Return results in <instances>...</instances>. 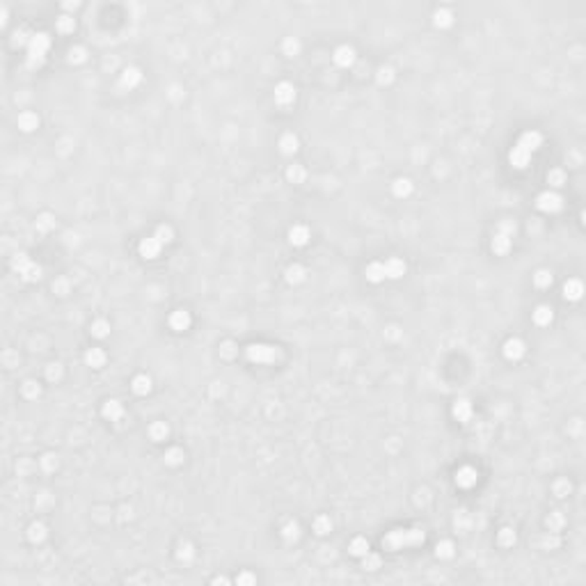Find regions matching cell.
Masks as SVG:
<instances>
[{"label": "cell", "mask_w": 586, "mask_h": 586, "mask_svg": "<svg viewBox=\"0 0 586 586\" xmlns=\"http://www.w3.org/2000/svg\"><path fill=\"white\" fill-rule=\"evenodd\" d=\"M426 540V534L422 529H394L382 538V550L387 552H398L403 548H414Z\"/></svg>", "instance_id": "obj_1"}, {"label": "cell", "mask_w": 586, "mask_h": 586, "mask_svg": "<svg viewBox=\"0 0 586 586\" xmlns=\"http://www.w3.org/2000/svg\"><path fill=\"white\" fill-rule=\"evenodd\" d=\"M48 48H50L48 32H34L32 42L28 44V55H26L28 69H39V66L46 62V53H48Z\"/></svg>", "instance_id": "obj_2"}, {"label": "cell", "mask_w": 586, "mask_h": 586, "mask_svg": "<svg viewBox=\"0 0 586 586\" xmlns=\"http://www.w3.org/2000/svg\"><path fill=\"white\" fill-rule=\"evenodd\" d=\"M245 355H248V360H250V362L270 364V362H275V360L280 358V348L270 346V344H252V346H248Z\"/></svg>", "instance_id": "obj_3"}, {"label": "cell", "mask_w": 586, "mask_h": 586, "mask_svg": "<svg viewBox=\"0 0 586 586\" xmlns=\"http://www.w3.org/2000/svg\"><path fill=\"white\" fill-rule=\"evenodd\" d=\"M12 268H14V272L21 275L26 282H37L39 277H42V268L28 259V254H16L14 256V259H12Z\"/></svg>", "instance_id": "obj_4"}, {"label": "cell", "mask_w": 586, "mask_h": 586, "mask_svg": "<svg viewBox=\"0 0 586 586\" xmlns=\"http://www.w3.org/2000/svg\"><path fill=\"white\" fill-rule=\"evenodd\" d=\"M536 206H538V211H543V213H559L561 208H564V200H561V195H556V192H540L536 200Z\"/></svg>", "instance_id": "obj_5"}, {"label": "cell", "mask_w": 586, "mask_h": 586, "mask_svg": "<svg viewBox=\"0 0 586 586\" xmlns=\"http://www.w3.org/2000/svg\"><path fill=\"white\" fill-rule=\"evenodd\" d=\"M540 142H543V136H540L538 130H526V133H522V136L518 138L516 146H520V149H524L526 154L534 156V152L540 146Z\"/></svg>", "instance_id": "obj_6"}, {"label": "cell", "mask_w": 586, "mask_h": 586, "mask_svg": "<svg viewBox=\"0 0 586 586\" xmlns=\"http://www.w3.org/2000/svg\"><path fill=\"white\" fill-rule=\"evenodd\" d=\"M140 80H142L140 69H136V66H128V69L122 71V76H120V82H117V87H120V90H133V87L140 85Z\"/></svg>", "instance_id": "obj_7"}, {"label": "cell", "mask_w": 586, "mask_h": 586, "mask_svg": "<svg viewBox=\"0 0 586 586\" xmlns=\"http://www.w3.org/2000/svg\"><path fill=\"white\" fill-rule=\"evenodd\" d=\"M275 101L280 106H291L296 101V87L291 82H280L275 87Z\"/></svg>", "instance_id": "obj_8"}, {"label": "cell", "mask_w": 586, "mask_h": 586, "mask_svg": "<svg viewBox=\"0 0 586 586\" xmlns=\"http://www.w3.org/2000/svg\"><path fill=\"white\" fill-rule=\"evenodd\" d=\"M160 248H163V243H160L156 236H149V238H142L140 254L144 256V259H156V256L160 254Z\"/></svg>", "instance_id": "obj_9"}, {"label": "cell", "mask_w": 586, "mask_h": 586, "mask_svg": "<svg viewBox=\"0 0 586 586\" xmlns=\"http://www.w3.org/2000/svg\"><path fill=\"white\" fill-rule=\"evenodd\" d=\"M524 342L522 339H508V342L504 344V358L510 360V362H518V360L524 355Z\"/></svg>", "instance_id": "obj_10"}, {"label": "cell", "mask_w": 586, "mask_h": 586, "mask_svg": "<svg viewBox=\"0 0 586 586\" xmlns=\"http://www.w3.org/2000/svg\"><path fill=\"white\" fill-rule=\"evenodd\" d=\"M476 470L474 467H470V465H465V467H460L456 472V486L458 488H472L474 483H476Z\"/></svg>", "instance_id": "obj_11"}, {"label": "cell", "mask_w": 586, "mask_h": 586, "mask_svg": "<svg viewBox=\"0 0 586 586\" xmlns=\"http://www.w3.org/2000/svg\"><path fill=\"white\" fill-rule=\"evenodd\" d=\"M382 266H385V277H390V280H398V277L406 275V261L403 259L392 256V259H387Z\"/></svg>", "instance_id": "obj_12"}, {"label": "cell", "mask_w": 586, "mask_h": 586, "mask_svg": "<svg viewBox=\"0 0 586 586\" xmlns=\"http://www.w3.org/2000/svg\"><path fill=\"white\" fill-rule=\"evenodd\" d=\"M170 328L176 332H184L190 328V314L186 310H174L170 314Z\"/></svg>", "instance_id": "obj_13"}, {"label": "cell", "mask_w": 586, "mask_h": 586, "mask_svg": "<svg viewBox=\"0 0 586 586\" xmlns=\"http://www.w3.org/2000/svg\"><path fill=\"white\" fill-rule=\"evenodd\" d=\"M355 62V50L350 48V46H339V48L334 50V64L342 66V69H348V66H353Z\"/></svg>", "instance_id": "obj_14"}, {"label": "cell", "mask_w": 586, "mask_h": 586, "mask_svg": "<svg viewBox=\"0 0 586 586\" xmlns=\"http://www.w3.org/2000/svg\"><path fill=\"white\" fill-rule=\"evenodd\" d=\"M472 414H474V408H472V403L467 401V398H458V401L454 403V417H456L458 422L467 424L470 419H472Z\"/></svg>", "instance_id": "obj_15"}, {"label": "cell", "mask_w": 586, "mask_h": 586, "mask_svg": "<svg viewBox=\"0 0 586 586\" xmlns=\"http://www.w3.org/2000/svg\"><path fill=\"white\" fill-rule=\"evenodd\" d=\"M508 160H510V165L516 170H524L526 165L532 163V154H526L524 149H520V146H513L510 149V154H508Z\"/></svg>", "instance_id": "obj_16"}, {"label": "cell", "mask_w": 586, "mask_h": 586, "mask_svg": "<svg viewBox=\"0 0 586 586\" xmlns=\"http://www.w3.org/2000/svg\"><path fill=\"white\" fill-rule=\"evenodd\" d=\"M104 417L110 419V422H120V419L124 417V406H122V401H117V398L106 401L104 403Z\"/></svg>", "instance_id": "obj_17"}, {"label": "cell", "mask_w": 586, "mask_h": 586, "mask_svg": "<svg viewBox=\"0 0 586 586\" xmlns=\"http://www.w3.org/2000/svg\"><path fill=\"white\" fill-rule=\"evenodd\" d=\"M288 240H291V245H296V248H302V245L310 243V229L304 227V224H296V227H291V232H288Z\"/></svg>", "instance_id": "obj_18"}, {"label": "cell", "mask_w": 586, "mask_h": 586, "mask_svg": "<svg viewBox=\"0 0 586 586\" xmlns=\"http://www.w3.org/2000/svg\"><path fill=\"white\" fill-rule=\"evenodd\" d=\"M510 243H513V236H508V234H502V232H494V236H492V250L497 252V254H506V252L510 250Z\"/></svg>", "instance_id": "obj_19"}, {"label": "cell", "mask_w": 586, "mask_h": 586, "mask_svg": "<svg viewBox=\"0 0 586 586\" xmlns=\"http://www.w3.org/2000/svg\"><path fill=\"white\" fill-rule=\"evenodd\" d=\"M85 364L87 366H92V369H101L106 364V353L101 350V348H90L85 353Z\"/></svg>", "instance_id": "obj_20"}, {"label": "cell", "mask_w": 586, "mask_h": 586, "mask_svg": "<svg viewBox=\"0 0 586 586\" xmlns=\"http://www.w3.org/2000/svg\"><path fill=\"white\" fill-rule=\"evenodd\" d=\"M18 128L26 130V133H30V130H34L39 126V117L34 112H30V110H26V112L18 114Z\"/></svg>", "instance_id": "obj_21"}, {"label": "cell", "mask_w": 586, "mask_h": 586, "mask_svg": "<svg viewBox=\"0 0 586 586\" xmlns=\"http://www.w3.org/2000/svg\"><path fill=\"white\" fill-rule=\"evenodd\" d=\"M552 318H554L552 307H548V304H540V307H536V312H534V323H536V326H540V328L550 326V323H552Z\"/></svg>", "instance_id": "obj_22"}, {"label": "cell", "mask_w": 586, "mask_h": 586, "mask_svg": "<svg viewBox=\"0 0 586 586\" xmlns=\"http://www.w3.org/2000/svg\"><path fill=\"white\" fill-rule=\"evenodd\" d=\"M364 275H366V280H369V282L378 284V282H382V280H385V266H382L380 261H374V264H369V266H366Z\"/></svg>", "instance_id": "obj_23"}, {"label": "cell", "mask_w": 586, "mask_h": 586, "mask_svg": "<svg viewBox=\"0 0 586 586\" xmlns=\"http://www.w3.org/2000/svg\"><path fill=\"white\" fill-rule=\"evenodd\" d=\"M133 392H136L138 396H144V394H149L152 392V378L149 376H144V374H140V376H136L133 378Z\"/></svg>", "instance_id": "obj_24"}, {"label": "cell", "mask_w": 586, "mask_h": 586, "mask_svg": "<svg viewBox=\"0 0 586 586\" xmlns=\"http://www.w3.org/2000/svg\"><path fill=\"white\" fill-rule=\"evenodd\" d=\"M582 293H584V286H582V282L580 280H568L566 282V286H564V296L568 300H580L582 298Z\"/></svg>", "instance_id": "obj_25"}, {"label": "cell", "mask_w": 586, "mask_h": 586, "mask_svg": "<svg viewBox=\"0 0 586 586\" xmlns=\"http://www.w3.org/2000/svg\"><path fill=\"white\" fill-rule=\"evenodd\" d=\"M168 435H170V428L165 422H154L152 426H149V438H152L154 442H163Z\"/></svg>", "instance_id": "obj_26"}, {"label": "cell", "mask_w": 586, "mask_h": 586, "mask_svg": "<svg viewBox=\"0 0 586 586\" xmlns=\"http://www.w3.org/2000/svg\"><path fill=\"white\" fill-rule=\"evenodd\" d=\"M392 192L396 197H408L410 192H412V181L410 179H396L394 181V186H392Z\"/></svg>", "instance_id": "obj_27"}, {"label": "cell", "mask_w": 586, "mask_h": 586, "mask_svg": "<svg viewBox=\"0 0 586 586\" xmlns=\"http://www.w3.org/2000/svg\"><path fill=\"white\" fill-rule=\"evenodd\" d=\"M280 149H282V154H296L298 152V138L293 136V133L282 136V140H280Z\"/></svg>", "instance_id": "obj_28"}, {"label": "cell", "mask_w": 586, "mask_h": 586, "mask_svg": "<svg viewBox=\"0 0 586 586\" xmlns=\"http://www.w3.org/2000/svg\"><path fill=\"white\" fill-rule=\"evenodd\" d=\"M90 332H92L96 339H104V336L110 334V323L106 318H96L92 323V328H90Z\"/></svg>", "instance_id": "obj_29"}, {"label": "cell", "mask_w": 586, "mask_h": 586, "mask_svg": "<svg viewBox=\"0 0 586 586\" xmlns=\"http://www.w3.org/2000/svg\"><path fill=\"white\" fill-rule=\"evenodd\" d=\"M350 554L353 556H366L369 554V540L366 538H353V543H350Z\"/></svg>", "instance_id": "obj_30"}, {"label": "cell", "mask_w": 586, "mask_h": 586, "mask_svg": "<svg viewBox=\"0 0 586 586\" xmlns=\"http://www.w3.org/2000/svg\"><path fill=\"white\" fill-rule=\"evenodd\" d=\"M433 23L438 28H449L451 23H454V14H451L449 10H438L433 14Z\"/></svg>", "instance_id": "obj_31"}, {"label": "cell", "mask_w": 586, "mask_h": 586, "mask_svg": "<svg viewBox=\"0 0 586 586\" xmlns=\"http://www.w3.org/2000/svg\"><path fill=\"white\" fill-rule=\"evenodd\" d=\"M28 538H30L32 543H42L44 538H46V526H44L42 522L30 524V529H28Z\"/></svg>", "instance_id": "obj_32"}, {"label": "cell", "mask_w": 586, "mask_h": 586, "mask_svg": "<svg viewBox=\"0 0 586 586\" xmlns=\"http://www.w3.org/2000/svg\"><path fill=\"white\" fill-rule=\"evenodd\" d=\"M302 280H304V268L302 266H298V264H296V266H288L286 268V282L288 284H300Z\"/></svg>", "instance_id": "obj_33"}, {"label": "cell", "mask_w": 586, "mask_h": 586, "mask_svg": "<svg viewBox=\"0 0 586 586\" xmlns=\"http://www.w3.org/2000/svg\"><path fill=\"white\" fill-rule=\"evenodd\" d=\"M163 458H165V462H168V465L176 467V465H181V462H184V451H181L179 446H172V449L165 451Z\"/></svg>", "instance_id": "obj_34"}, {"label": "cell", "mask_w": 586, "mask_h": 586, "mask_svg": "<svg viewBox=\"0 0 586 586\" xmlns=\"http://www.w3.org/2000/svg\"><path fill=\"white\" fill-rule=\"evenodd\" d=\"M314 532L318 534V536H326V534H330L332 532V522H330V518L328 516H318L314 520Z\"/></svg>", "instance_id": "obj_35"}, {"label": "cell", "mask_w": 586, "mask_h": 586, "mask_svg": "<svg viewBox=\"0 0 586 586\" xmlns=\"http://www.w3.org/2000/svg\"><path fill=\"white\" fill-rule=\"evenodd\" d=\"M286 176H288V181H293V184H302L304 176H307V172H304L302 165H291V168L286 170Z\"/></svg>", "instance_id": "obj_36"}, {"label": "cell", "mask_w": 586, "mask_h": 586, "mask_svg": "<svg viewBox=\"0 0 586 586\" xmlns=\"http://www.w3.org/2000/svg\"><path fill=\"white\" fill-rule=\"evenodd\" d=\"M154 236H156L160 243H172V240H174V232H172V227H170V224H158Z\"/></svg>", "instance_id": "obj_37"}, {"label": "cell", "mask_w": 586, "mask_h": 586, "mask_svg": "<svg viewBox=\"0 0 586 586\" xmlns=\"http://www.w3.org/2000/svg\"><path fill=\"white\" fill-rule=\"evenodd\" d=\"M32 34L34 32H28L26 28H18L16 32H14V39H12V44H14V46H28V44L32 42Z\"/></svg>", "instance_id": "obj_38"}, {"label": "cell", "mask_w": 586, "mask_h": 586, "mask_svg": "<svg viewBox=\"0 0 586 586\" xmlns=\"http://www.w3.org/2000/svg\"><path fill=\"white\" fill-rule=\"evenodd\" d=\"M435 554H438L440 559H451V556H454V543H451V540H442V543H438Z\"/></svg>", "instance_id": "obj_39"}, {"label": "cell", "mask_w": 586, "mask_h": 586, "mask_svg": "<svg viewBox=\"0 0 586 586\" xmlns=\"http://www.w3.org/2000/svg\"><path fill=\"white\" fill-rule=\"evenodd\" d=\"M282 536H284V540H296V538L300 536L298 522H286V524H284V529H282Z\"/></svg>", "instance_id": "obj_40"}, {"label": "cell", "mask_w": 586, "mask_h": 586, "mask_svg": "<svg viewBox=\"0 0 586 586\" xmlns=\"http://www.w3.org/2000/svg\"><path fill=\"white\" fill-rule=\"evenodd\" d=\"M534 282H536L538 288H548L550 284H552V272L550 270H538L536 275H534Z\"/></svg>", "instance_id": "obj_41"}, {"label": "cell", "mask_w": 586, "mask_h": 586, "mask_svg": "<svg viewBox=\"0 0 586 586\" xmlns=\"http://www.w3.org/2000/svg\"><path fill=\"white\" fill-rule=\"evenodd\" d=\"M564 522H566V520H564V516H561L559 510H554V513H550V518H548V526H550V532H554V534H556V532H559V529H561V526H564Z\"/></svg>", "instance_id": "obj_42"}, {"label": "cell", "mask_w": 586, "mask_h": 586, "mask_svg": "<svg viewBox=\"0 0 586 586\" xmlns=\"http://www.w3.org/2000/svg\"><path fill=\"white\" fill-rule=\"evenodd\" d=\"M548 184H552L554 188H561V186L566 184V172L564 170H552V172L548 174Z\"/></svg>", "instance_id": "obj_43"}, {"label": "cell", "mask_w": 586, "mask_h": 586, "mask_svg": "<svg viewBox=\"0 0 586 586\" xmlns=\"http://www.w3.org/2000/svg\"><path fill=\"white\" fill-rule=\"evenodd\" d=\"M497 540H500V545H504V548H510V545L516 543V532L506 526V529L500 532V538H497Z\"/></svg>", "instance_id": "obj_44"}, {"label": "cell", "mask_w": 586, "mask_h": 586, "mask_svg": "<svg viewBox=\"0 0 586 586\" xmlns=\"http://www.w3.org/2000/svg\"><path fill=\"white\" fill-rule=\"evenodd\" d=\"M284 55H288V58H293V55H298V50H300V42L298 39H293V37H288L286 42H284Z\"/></svg>", "instance_id": "obj_45"}, {"label": "cell", "mask_w": 586, "mask_h": 586, "mask_svg": "<svg viewBox=\"0 0 586 586\" xmlns=\"http://www.w3.org/2000/svg\"><path fill=\"white\" fill-rule=\"evenodd\" d=\"M74 28H76V21H74L71 16H60L58 18V30H60V32H64V34L74 32Z\"/></svg>", "instance_id": "obj_46"}, {"label": "cell", "mask_w": 586, "mask_h": 586, "mask_svg": "<svg viewBox=\"0 0 586 586\" xmlns=\"http://www.w3.org/2000/svg\"><path fill=\"white\" fill-rule=\"evenodd\" d=\"M53 227H55V220L48 216V213L39 216V220H37V229H39V232H50Z\"/></svg>", "instance_id": "obj_47"}, {"label": "cell", "mask_w": 586, "mask_h": 586, "mask_svg": "<svg viewBox=\"0 0 586 586\" xmlns=\"http://www.w3.org/2000/svg\"><path fill=\"white\" fill-rule=\"evenodd\" d=\"M39 385L34 382V380H28V382H23V394H26L28 398H37L39 396Z\"/></svg>", "instance_id": "obj_48"}, {"label": "cell", "mask_w": 586, "mask_h": 586, "mask_svg": "<svg viewBox=\"0 0 586 586\" xmlns=\"http://www.w3.org/2000/svg\"><path fill=\"white\" fill-rule=\"evenodd\" d=\"M176 556H179L181 561H190L192 556H195V550H192V545H190V543H181V545H179V552H176Z\"/></svg>", "instance_id": "obj_49"}, {"label": "cell", "mask_w": 586, "mask_h": 586, "mask_svg": "<svg viewBox=\"0 0 586 586\" xmlns=\"http://www.w3.org/2000/svg\"><path fill=\"white\" fill-rule=\"evenodd\" d=\"M394 80V71L390 69V66H380L378 69V82L380 85H387V82Z\"/></svg>", "instance_id": "obj_50"}, {"label": "cell", "mask_w": 586, "mask_h": 586, "mask_svg": "<svg viewBox=\"0 0 586 586\" xmlns=\"http://www.w3.org/2000/svg\"><path fill=\"white\" fill-rule=\"evenodd\" d=\"M87 60V53L85 48H71L69 50V62H74V64H80V62Z\"/></svg>", "instance_id": "obj_51"}, {"label": "cell", "mask_w": 586, "mask_h": 586, "mask_svg": "<svg viewBox=\"0 0 586 586\" xmlns=\"http://www.w3.org/2000/svg\"><path fill=\"white\" fill-rule=\"evenodd\" d=\"M364 559V568L366 570H378L380 568V556H376V554H366V556H362Z\"/></svg>", "instance_id": "obj_52"}, {"label": "cell", "mask_w": 586, "mask_h": 586, "mask_svg": "<svg viewBox=\"0 0 586 586\" xmlns=\"http://www.w3.org/2000/svg\"><path fill=\"white\" fill-rule=\"evenodd\" d=\"M568 492H570V483L566 481V478H561V481L554 483V494H556V497H566Z\"/></svg>", "instance_id": "obj_53"}, {"label": "cell", "mask_w": 586, "mask_h": 586, "mask_svg": "<svg viewBox=\"0 0 586 586\" xmlns=\"http://www.w3.org/2000/svg\"><path fill=\"white\" fill-rule=\"evenodd\" d=\"M516 222L513 220H502L500 224H497V232H502V234H508V236H513L516 234Z\"/></svg>", "instance_id": "obj_54"}, {"label": "cell", "mask_w": 586, "mask_h": 586, "mask_svg": "<svg viewBox=\"0 0 586 586\" xmlns=\"http://www.w3.org/2000/svg\"><path fill=\"white\" fill-rule=\"evenodd\" d=\"M540 543H543V548L545 550H550V548H559V536H554V532H552V536H545V538H540Z\"/></svg>", "instance_id": "obj_55"}, {"label": "cell", "mask_w": 586, "mask_h": 586, "mask_svg": "<svg viewBox=\"0 0 586 586\" xmlns=\"http://www.w3.org/2000/svg\"><path fill=\"white\" fill-rule=\"evenodd\" d=\"M42 465H44V470H55V465H58V460H55V456H50V454H46V456L42 458Z\"/></svg>", "instance_id": "obj_56"}, {"label": "cell", "mask_w": 586, "mask_h": 586, "mask_svg": "<svg viewBox=\"0 0 586 586\" xmlns=\"http://www.w3.org/2000/svg\"><path fill=\"white\" fill-rule=\"evenodd\" d=\"M48 378L53 380V378H60V374H62V369H60V364H48Z\"/></svg>", "instance_id": "obj_57"}, {"label": "cell", "mask_w": 586, "mask_h": 586, "mask_svg": "<svg viewBox=\"0 0 586 586\" xmlns=\"http://www.w3.org/2000/svg\"><path fill=\"white\" fill-rule=\"evenodd\" d=\"M236 582H238V584H254V575H252V572H240Z\"/></svg>", "instance_id": "obj_58"}, {"label": "cell", "mask_w": 586, "mask_h": 586, "mask_svg": "<svg viewBox=\"0 0 586 586\" xmlns=\"http://www.w3.org/2000/svg\"><path fill=\"white\" fill-rule=\"evenodd\" d=\"M213 582H216V584H220V582H222V584H229V580H227V577H216V580H213Z\"/></svg>", "instance_id": "obj_59"}]
</instances>
